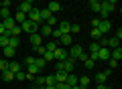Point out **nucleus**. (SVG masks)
I'll use <instances>...</instances> for the list:
<instances>
[{"instance_id": "nucleus-1", "label": "nucleus", "mask_w": 122, "mask_h": 89, "mask_svg": "<svg viewBox=\"0 0 122 89\" xmlns=\"http://www.w3.org/2000/svg\"><path fill=\"white\" fill-rule=\"evenodd\" d=\"M26 20L35 22L37 26H41V24H43V20H41V12H39V8H37V6H35V8H33V10H30L29 14H26Z\"/></svg>"}, {"instance_id": "nucleus-2", "label": "nucleus", "mask_w": 122, "mask_h": 89, "mask_svg": "<svg viewBox=\"0 0 122 89\" xmlns=\"http://www.w3.org/2000/svg\"><path fill=\"white\" fill-rule=\"evenodd\" d=\"M22 28V33H29V34H33V33H37V30H39V26L35 24V22H30V20H25L22 22V24H18Z\"/></svg>"}, {"instance_id": "nucleus-3", "label": "nucleus", "mask_w": 122, "mask_h": 89, "mask_svg": "<svg viewBox=\"0 0 122 89\" xmlns=\"http://www.w3.org/2000/svg\"><path fill=\"white\" fill-rule=\"evenodd\" d=\"M53 55H55V61H57V63H63V61H65L67 57H69V53H67V49H63V47H57V51L53 53Z\"/></svg>"}, {"instance_id": "nucleus-4", "label": "nucleus", "mask_w": 122, "mask_h": 89, "mask_svg": "<svg viewBox=\"0 0 122 89\" xmlns=\"http://www.w3.org/2000/svg\"><path fill=\"white\" fill-rule=\"evenodd\" d=\"M110 73H112L110 69H106V71H98V73H96V77H94V81H96L98 85H100V83L104 85V83H106V79L110 77Z\"/></svg>"}, {"instance_id": "nucleus-5", "label": "nucleus", "mask_w": 122, "mask_h": 89, "mask_svg": "<svg viewBox=\"0 0 122 89\" xmlns=\"http://www.w3.org/2000/svg\"><path fill=\"white\" fill-rule=\"evenodd\" d=\"M63 71L67 73V75H69V73H73V69H75V59H71V57H67L65 61H63Z\"/></svg>"}, {"instance_id": "nucleus-6", "label": "nucleus", "mask_w": 122, "mask_h": 89, "mask_svg": "<svg viewBox=\"0 0 122 89\" xmlns=\"http://www.w3.org/2000/svg\"><path fill=\"white\" fill-rule=\"evenodd\" d=\"M67 53H69L71 59H79V57H81V53H83V47H79V45H71V49H69Z\"/></svg>"}, {"instance_id": "nucleus-7", "label": "nucleus", "mask_w": 122, "mask_h": 89, "mask_svg": "<svg viewBox=\"0 0 122 89\" xmlns=\"http://www.w3.org/2000/svg\"><path fill=\"white\" fill-rule=\"evenodd\" d=\"M96 28L100 30V34L104 37V34H108V33H110V28H112V24H110V20H100V24H98Z\"/></svg>"}, {"instance_id": "nucleus-8", "label": "nucleus", "mask_w": 122, "mask_h": 89, "mask_svg": "<svg viewBox=\"0 0 122 89\" xmlns=\"http://www.w3.org/2000/svg\"><path fill=\"white\" fill-rule=\"evenodd\" d=\"M57 28L61 30V34H69L71 22H69V20H59V22H57Z\"/></svg>"}, {"instance_id": "nucleus-9", "label": "nucleus", "mask_w": 122, "mask_h": 89, "mask_svg": "<svg viewBox=\"0 0 122 89\" xmlns=\"http://www.w3.org/2000/svg\"><path fill=\"white\" fill-rule=\"evenodd\" d=\"M33 8H35V6H33V2H30V0H25V2H20V8H18V12H25V14H29Z\"/></svg>"}, {"instance_id": "nucleus-10", "label": "nucleus", "mask_w": 122, "mask_h": 89, "mask_svg": "<svg viewBox=\"0 0 122 89\" xmlns=\"http://www.w3.org/2000/svg\"><path fill=\"white\" fill-rule=\"evenodd\" d=\"M30 45H33L35 49L43 45V38H41V34H39V33H33V34H30Z\"/></svg>"}, {"instance_id": "nucleus-11", "label": "nucleus", "mask_w": 122, "mask_h": 89, "mask_svg": "<svg viewBox=\"0 0 122 89\" xmlns=\"http://www.w3.org/2000/svg\"><path fill=\"white\" fill-rule=\"evenodd\" d=\"M98 59H100V61H108L110 59V49L108 47H100V51H98Z\"/></svg>"}, {"instance_id": "nucleus-12", "label": "nucleus", "mask_w": 122, "mask_h": 89, "mask_svg": "<svg viewBox=\"0 0 122 89\" xmlns=\"http://www.w3.org/2000/svg\"><path fill=\"white\" fill-rule=\"evenodd\" d=\"M110 59H114V61H120V59H122V47L110 49Z\"/></svg>"}, {"instance_id": "nucleus-13", "label": "nucleus", "mask_w": 122, "mask_h": 89, "mask_svg": "<svg viewBox=\"0 0 122 89\" xmlns=\"http://www.w3.org/2000/svg\"><path fill=\"white\" fill-rule=\"evenodd\" d=\"M71 41H73V37H71V34H61L59 45H61L63 49H65V47H69V45H71Z\"/></svg>"}, {"instance_id": "nucleus-14", "label": "nucleus", "mask_w": 122, "mask_h": 89, "mask_svg": "<svg viewBox=\"0 0 122 89\" xmlns=\"http://www.w3.org/2000/svg\"><path fill=\"white\" fill-rule=\"evenodd\" d=\"M116 4H118L116 0H106V2H102V8H104V10H108V12H112V10L116 8Z\"/></svg>"}, {"instance_id": "nucleus-15", "label": "nucleus", "mask_w": 122, "mask_h": 89, "mask_svg": "<svg viewBox=\"0 0 122 89\" xmlns=\"http://www.w3.org/2000/svg\"><path fill=\"white\" fill-rule=\"evenodd\" d=\"M51 30H53L51 26H47V24H41V26H39V30H37V33H39L41 37H51Z\"/></svg>"}, {"instance_id": "nucleus-16", "label": "nucleus", "mask_w": 122, "mask_h": 89, "mask_svg": "<svg viewBox=\"0 0 122 89\" xmlns=\"http://www.w3.org/2000/svg\"><path fill=\"white\" fill-rule=\"evenodd\" d=\"M53 75H55V81H57V83H65V79H67V73H65V71H55Z\"/></svg>"}, {"instance_id": "nucleus-17", "label": "nucleus", "mask_w": 122, "mask_h": 89, "mask_svg": "<svg viewBox=\"0 0 122 89\" xmlns=\"http://www.w3.org/2000/svg\"><path fill=\"white\" fill-rule=\"evenodd\" d=\"M20 63H16V61H10V63H8V71L10 73H12V75H14V73H18V71H20Z\"/></svg>"}, {"instance_id": "nucleus-18", "label": "nucleus", "mask_w": 122, "mask_h": 89, "mask_svg": "<svg viewBox=\"0 0 122 89\" xmlns=\"http://www.w3.org/2000/svg\"><path fill=\"white\" fill-rule=\"evenodd\" d=\"M43 47L47 49L49 53H55V51H57V47H59V42H57V41H49L47 45H43Z\"/></svg>"}, {"instance_id": "nucleus-19", "label": "nucleus", "mask_w": 122, "mask_h": 89, "mask_svg": "<svg viewBox=\"0 0 122 89\" xmlns=\"http://www.w3.org/2000/svg\"><path fill=\"white\" fill-rule=\"evenodd\" d=\"M2 24H4V28H6V30H12L14 26H16V22H14V18L10 16V18H6V20H2Z\"/></svg>"}, {"instance_id": "nucleus-20", "label": "nucleus", "mask_w": 122, "mask_h": 89, "mask_svg": "<svg viewBox=\"0 0 122 89\" xmlns=\"http://www.w3.org/2000/svg\"><path fill=\"white\" fill-rule=\"evenodd\" d=\"M65 83L69 85V87L77 85V75H75V73H69V75H67V79H65Z\"/></svg>"}, {"instance_id": "nucleus-21", "label": "nucleus", "mask_w": 122, "mask_h": 89, "mask_svg": "<svg viewBox=\"0 0 122 89\" xmlns=\"http://www.w3.org/2000/svg\"><path fill=\"white\" fill-rule=\"evenodd\" d=\"M35 67L41 71V69H45V67H47V61H45L43 57H35Z\"/></svg>"}, {"instance_id": "nucleus-22", "label": "nucleus", "mask_w": 122, "mask_h": 89, "mask_svg": "<svg viewBox=\"0 0 122 89\" xmlns=\"http://www.w3.org/2000/svg\"><path fill=\"white\" fill-rule=\"evenodd\" d=\"M47 10H49L51 14H55L57 10H61V4H59V2H49V4H47Z\"/></svg>"}, {"instance_id": "nucleus-23", "label": "nucleus", "mask_w": 122, "mask_h": 89, "mask_svg": "<svg viewBox=\"0 0 122 89\" xmlns=\"http://www.w3.org/2000/svg\"><path fill=\"white\" fill-rule=\"evenodd\" d=\"M8 47L18 49V47H20V38H18V37H10V38H8Z\"/></svg>"}, {"instance_id": "nucleus-24", "label": "nucleus", "mask_w": 122, "mask_h": 89, "mask_svg": "<svg viewBox=\"0 0 122 89\" xmlns=\"http://www.w3.org/2000/svg\"><path fill=\"white\" fill-rule=\"evenodd\" d=\"M90 83H92L90 77H86V75H83V77H77V85H79V87H87Z\"/></svg>"}, {"instance_id": "nucleus-25", "label": "nucleus", "mask_w": 122, "mask_h": 89, "mask_svg": "<svg viewBox=\"0 0 122 89\" xmlns=\"http://www.w3.org/2000/svg\"><path fill=\"white\" fill-rule=\"evenodd\" d=\"M39 12H41V20H43V22H47V20H49V18H51V16H53V14H51V12H49V10H47V8H39Z\"/></svg>"}, {"instance_id": "nucleus-26", "label": "nucleus", "mask_w": 122, "mask_h": 89, "mask_svg": "<svg viewBox=\"0 0 122 89\" xmlns=\"http://www.w3.org/2000/svg\"><path fill=\"white\" fill-rule=\"evenodd\" d=\"M12 18H14V22H16V24H22V22L26 20V14H25V12H16Z\"/></svg>"}, {"instance_id": "nucleus-27", "label": "nucleus", "mask_w": 122, "mask_h": 89, "mask_svg": "<svg viewBox=\"0 0 122 89\" xmlns=\"http://www.w3.org/2000/svg\"><path fill=\"white\" fill-rule=\"evenodd\" d=\"M90 8L94 10V12H100V8H102V2H100V0H90Z\"/></svg>"}, {"instance_id": "nucleus-28", "label": "nucleus", "mask_w": 122, "mask_h": 89, "mask_svg": "<svg viewBox=\"0 0 122 89\" xmlns=\"http://www.w3.org/2000/svg\"><path fill=\"white\" fill-rule=\"evenodd\" d=\"M14 55H16V49H12V47H4V57H6V59H12Z\"/></svg>"}, {"instance_id": "nucleus-29", "label": "nucleus", "mask_w": 122, "mask_h": 89, "mask_svg": "<svg viewBox=\"0 0 122 89\" xmlns=\"http://www.w3.org/2000/svg\"><path fill=\"white\" fill-rule=\"evenodd\" d=\"M45 85H49V87H55V85H57L55 75H47V77H45Z\"/></svg>"}, {"instance_id": "nucleus-30", "label": "nucleus", "mask_w": 122, "mask_h": 89, "mask_svg": "<svg viewBox=\"0 0 122 89\" xmlns=\"http://www.w3.org/2000/svg\"><path fill=\"white\" fill-rule=\"evenodd\" d=\"M0 16H2V20H6V18H10L12 14H10L8 8H4V6H2V8H0Z\"/></svg>"}, {"instance_id": "nucleus-31", "label": "nucleus", "mask_w": 122, "mask_h": 89, "mask_svg": "<svg viewBox=\"0 0 122 89\" xmlns=\"http://www.w3.org/2000/svg\"><path fill=\"white\" fill-rule=\"evenodd\" d=\"M87 51H90L87 55H92V53H98V51H100V45H98V42H92L90 47H87Z\"/></svg>"}, {"instance_id": "nucleus-32", "label": "nucleus", "mask_w": 122, "mask_h": 89, "mask_svg": "<svg viewBox=\"0 0 122 89\" xmlns=\"http://www.w3.org/2000/svg\"><path fill=\"white\" fill-rule=\"evenodd\" d=\"M92 38H94V42H96V41H100V38H102V34H100V30H98V28H92Z\"/></svg>"}, {"instance_id": "nucleus-33", "label": "nucleus", "mask_w": 122, "mask_h": 89, "mask_svg": "<svg viewBox=\"0 0 122 89\" xmlns=\"http://www.w3.org/2000/svg\"><path fill=\"white\" fill-rule=\"evenodd\" d=\"M51 37H53V41H59V38H61V30L57 28V26L51 30Z\"/></svg>"}, {"instance_id": "nucleus-34", "label": "nucleus", "mask_w": 122, "mask_h": 89, "mask_svg": "<svg viewBox=\"0 0 122 89\" xmlns=\"http://www.w3.org/2000/svg\"><path fill=\"white\" fill-rule=\"evenodd\" d=\"M14 79H16V81H25V79H26V73H25V71L14 73Z\"/></svg>"}, {"instance_id": "nucleus-35", "label": "nucleus", "mask_w": 122, "mask_h": 89, "mask_svg": "<svg viewBox=\"0 0 122 89\" xmlns=\"http://www.w3.org/2000/svg\"><path fill=\"white\" fill-rule=\"evenodd\" d=\"M2 79H4V81H12L14 75H12L10 71H2Z\"/></svg>"}, {"instance_id": "nucleus-36", "label": "nucleus", "mask_w": 122, "mask_h": 89, "mask_svg": "<svg viewBox=\"0 0 122 89\" xmlns=\"http://www.w3.org/2000/svg\"><path fill=\"white\" fill-rule=\"evenodd\" d=\"M8 63H10V61H6V59L0 61V73H2V71H8Z\"/></svg>"}, {"instance_id": "nucleus-37", "label": "nucleus", "mask_w": 122, "mask_h": 89, "mask_svg": "<svg viewBox=\"0 0 122 89\" xmlns=\"http://www.w3.org/2000/svg\"><path fill=\"white\" fill-rule=\"evenodd\" d=\"M83 65H86L87 69H94V67H96V63H94V61H92L90 57H87V59H83Z\"/></svg>"}, {"instance_id": "nucleus-38", "label": "nucleus", "mask_w": 122, "mask_h": 89, "mask_svg": "<svg viewBox=\"0 0 122 89\" xmlns=\"http://www.w3.org/2000/svg\"><path fill=\"white\" fill-rule=\"evenodd\" d=\"M79 30H81V26H79V24H71V28H69V34H77Z\"/></svg>"}, {"instance_id": "nucleus-39", "label": "nucleus", "mask_w": 122, "mask_h": 89, "mask_svg": "<svg viewBox=\"0 0 122 89\" xmlns=\"http://www.w3.org/2000/svg\"><path fill=\"white\" fill-rule=\"evenodd\" d=\"M35 65V57H25V67H30Z\"/></svg>"}, {"instance_id": "nucleus-40", "label": "nucleus", "mask_w": 122, "mask_h": 89, "mask_svg": "<svg viewBox=\"0 0 122 89\" xmlns=\"http://www.w3.org/2000/svg\"><path fill=\"white\" fill-rule=\"evenodd\" d=\"M35 51H37V57H43V55H45V53H47V49H45V47H43V45H41V47H37V49H35Z\"/></svg>"}, {"instance_id": "nucleus-41", "label": "nucleus", "mask_w": 122, "mask_h": 89, "mask_svg": "<svg viewBox=\"0 0 122 89\" xmlns=\"http://www.w3.org/2000/svg\"><path fill=\"white\" fill-rule=\"evenodd\" d=\"M35 83H37V87H43V85H45V77H43V75H39V77L35 79Z\"/></svg>"}, {"instance_id": "nucleus-42", "label": "nucleus", "mask_w": 122, "mask_h": 89, "mask_svg": "<svg viewBox=\"0 0 122 89\" xmlns=\"http://www.w3.org/2000/svg\"><path fill=\"white\" fill-rule=\"evenodd\" d=\"M43 59H45V61H47V63H49V61H55V55L47 51V53H45V55H43Z\"/></svg>"}, {"instance_id": "nucleus-43", "label": "nucleus", "mask_w": 122, "mask_h": 89, "mask_svg": "<svg viewBox=\"0 0 122 89\" xmlns=\"http://www.w3.org/2000/svg\"><path fill=\"white\" fill-rule=\"evenodd\" d=\"M8 47V37H0V49Z\"/></svg>"}, {"instance_id": "nucleus-44", "label": "nucleus", "mask_w": 122, "mask_h": 89, "mask_svg": "<svg viewBox=\"0 0 122 89\" xmlns=\"http://www.w3.org/2000/svg\"><path fill=\"white\" fill-rule=\"evenodd\" d=\"M118 67V61H114V59H108V69L112 71V69H116Z\"/></svg>"}, {"instance_id": "nucleus-45", "label": "nucleus", "mask_w": 122, "mask_h": 89, "mask_svg": "<svg viewBox=\"0 0 122 89\" xmlns=\"http://www.w3.org/2000/svg\"><path fill=\"white\" fill-rule=\"evenodd\" d=\"M10 33H12V37H18V34H20V33H22V28H20V26H18V24H16V26H14V28H12V30H10Z\"/></svg>"}, {"instance_id": "nucleus-46", "label": "nucleus", "mask_w": 122, "mask_h": 89, "mask_svg": "<svg viewBox=\"0 0 122 89\" xmlns=\"http://www.w3.org/2000/svg\"><path fill=\"white\" fill-rule=\"evenodd\" d=\"M98 45H100V47H106V45H108V37H102V38H100V42H98Z\"/></svg>"}, {"instance_id": "nucleus-47", "label": "nucleus", "mask_w": 122, "mask_h": 89, "mask_svg": "<svg viewBox=\"0 0 122 89\" xmlns=\"http://www.w3.org/2000/svg\"><path fill=\"white\" fill-rule=\"evenodd\" d=\"M55 87H57V89H71V87H69V85H67V83H57Z\"/></svg>"}, {"instance_id": "nucleus-48", "label": "nucleus", "mask_w": 122, "mask_h": 89, "mask_svg": "<svg viewBox=\"0 0 122 89\" xmlns=\"http://www.w3.org/2000/svg\"><path fill=\"white\" fill-rule=\"evenodd\" d=\"M4 30H6V28H4V24H2V22H0V37H2V34H4Z\"/></svg>"}, {"instance_id": "nucleus-49", "label": "nucleus", "mask_w": 122, "mask_h": 89, "mask_svg": "<svg viewBox=\"0 0 122 89\" xmlns=\"http://www.w3.org/2000/svg\"><path fill=\"white\" fill-rule=\"evenodd\" d=\"M96 89H108V85H102L100 83V85H96Z\"/></svg>"}, {"instance_id": "nucleus-50", "label": "nucleus", "mask_w": 122, "mask_h": 89, "mask_svg": "<svg viewBox=\"0 0 122 89\" xmlns=\"http://www.w3.org/2000/svg\"><path fill=\"white\" fill-rule=\"evenodd\" d=\"M37 89H57V87H49V85H43V87H37Z\"/></svg>"}, {"instance_id": "nucleus-51", "label": "nucleus", "mask_w": 122, "mask_h": 89, "mask_svg": "<svg viewBox=\"0 0 122 89\" xmlns=\"http://www.w3.org/2000/svg\"><path fill=\"white\" fill-rule=\"evenodd\" d=\"M71 89H86V87H79V85H73V87H71Z\"/></svg>"}, {"instance_id": "nucleus-52", "label": "nucleus", "mask_w": 122, "mask_h": 89, "mask_svg": "<svg viewBox=\"0 0 122 89\" xmlns=\"http://www.w3.org/2000/svg\"><path fill=\"white\" fill-rule=\"evenodd\" d=\"M29 89H37V87H29Z\"/></svg>"}, {"instance_id": "nucleus-53", "label": "nucleus", "mask_w": 122, "mask_h": 89, "mask_svg": "<svg viewBox=\"0 0 122 89\" xmlns=\"http://www.w3.org/2000/svg\"><path fill=\"white\" fill-rule=\"evenodd\" d=\"M0 8H2V2H0Z\"/></svg>"}, {"instance_id": "nucleus-54", "label": "nucleus", "mask_w": 122, "mask_h": 89, "mask_svg": "<svg viewBox=\"0 0 122 89\" xmlns=\"http://www.w3.org/2000/svg\"><path fill=\"white\" fill-rule=\"evenodd\" d=\"M0 61H2V57H0Z\"/></svg>"}, {"instance_id": "nucleus-55", "label": "nucleus", "mask_w": 122, "mask_h": 89, "mask_svg": "<svg viewBox=\"0 0 122 89\" xmlns=\"http://www.w3.org/2000/svg\"><path fill=\"white\" fill-rule=\"evenodd\" d=\"M86 89H87V87H86Z\"/></svg>"}, {"instance_id": "nucleus-56", "label": "nucleus", "mask_w": 122, "mask_h": 89, "mask_svg": "<svg viewBox=\"0 0 122 89\" xmlns=\"http://www.w3.org/2000/svg\"><path fill=\"white\" fill-rule=\"evenodd\" d=\"M108 89H110V87H108Z\"/></svg>"}]
</instances>
